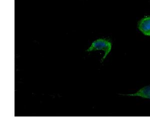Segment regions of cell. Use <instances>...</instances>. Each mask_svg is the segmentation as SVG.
Instances as JSON below:
<instances>
[{
    "label": "cell",
    "instance_id": "cell-1",
    "mask_svg": "<svg viewBox=\"0 0 150 135\" xmlns=\"http://www.w3.org/2000/svg\"><path fill=\"white\" fill-rule=\"evenodd\" d=\"M112 49V44L110 42L106 40L100 39L96 40L93 42L87 52H91L97 50H103L105 52V55L103 58L102 59V61H103L106 58V57L109 54Z\"/></svg>",
    "mask_w": 150,
    "mask_h": 135
},
{
    "label": "cell",
    "instance_id": "cell-2",
    "mask_svg": "<svg viewBox=\"0 0 150 135\" xmlns=\"http://www.w3.org/2000/svg\"><path fill=\"white\" fill-rule=\"evenodd\" d=\"M138 28L143 34L150 36V17L144 18L139 21Z\"/></svg>",
    "mask_w": 150,
    "mask_h": 135
},
{
    "label": "cell",
    "instance_id": "cell-3",
    "mask_svg": "<svg viewBox=\"0 0 150 135\" xmlns=\"http://www.w3.org/2000/svg\"><path fill=\"white\" fill-rule=\"evenodd\" d=\"M127 95L130 96H139L144 98L150 99V86H148L142 88L135 94Z\"/></svg>",
    "mask_w": 150,
    "mask_h": 135
}]
</instances>
